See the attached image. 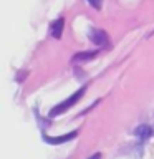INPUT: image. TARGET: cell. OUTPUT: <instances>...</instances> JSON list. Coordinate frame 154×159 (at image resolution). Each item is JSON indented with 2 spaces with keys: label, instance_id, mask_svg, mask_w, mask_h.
<instances>
[{
  "label": "cell",
  "instance_id": "cell-1",
  "mask_svg": "<svg viewBox=\"0 0 154 159\" xmlns=\"http://www.w3.org/2000/svg\"><path fill=\"white\" fill-rule=\"evenodd\" d=\"M86 88H88V86L84 84V86H81V88L78 89V91H75L68 99H65V101H61L60 104H57L55 108H52V109H50V113H48V116H50V118H55V116H58V114L65 113L66 109H70L73 104H76L79 99L83 98V94H84V91H86Z\"/></svg>",
  "mask_w": 154,
  "mask_h": 159
},
{
  "label": "cell",
  "instance_id": "cell-2",
  "mask_svg": "<svg viewBox=\"0 0 154 159\" xmlns=\"http://www.w3.org/2000/svg\"><path fill=\"white\" fill-rule=\"evenodd\" d=\"M76 134H78V131H71V133H68V134H63V136H55V138H50V136L45 134L43 141L48 143V144H53V146H58V144H63V143H68V141H71V139H75V138H76Z\"/></svg>",
  "mask_w": 154,
  "mask_h": 159
},
{
  "label": "cell",
  "instance_id": "cell-3",
  "mask_svg": "<svg viewBox=\"0 0 154 159\" xmlns=\"http://www.w3.org/2000/svg\"><path fill=\"white\" fill-rule=\"evenodd\" d=\"M89 40H91L93 43L99 45V47H104V45H108V33L103 32V30H91V32L88 33Z\"/></svg>",
  "mask_w": 154,
  "mask_h": 159
},
{
  "label": "cell",
  "instance_id": "cell-4",
  "mask_svg": "<svg viewBox=\"0 0 154 159\" xmlns=\"http://www.w3.org/2000/svg\"><path fill=\"white\" fill-rule=\"evenodd\" d=\"M63 27H65V20L63 18H58L52 23V28H50V33L55 40H60L61 38V33H63Z\"/></svg>",
  "mask_w": 154,
  "mask_h": 159
},
{
  "label": "cell",
  "instance_id": "cell-5",
  "mask_svg": "<svg viewBox=\"0 0 154 159\" xmlns=\"http://www.w3.org/2000/svg\"><path fill=\"white\" fill-rule=\"evenodd\" d=\"M98 53H99V52H83V53H76V55H75V57L71 58V61H73V63L88 61V60H93Z\"/></svg>",
  "mask_w": 154,
  "mask_h": 159
},
{
  "label": "cell",
  "instance_id": "cell-6",
  "mask_svg": "<svg viewBox=\"0 0 154 159\" xmlns=\"http://www.w3.org/2000/svg\"><path fill=\"white\" fill-rule=\"evenodd\" d=\"M134 134L139 138V139H147V138H151V134H152V131H151V128L147 126V124H141V126H138L136 128V131H134Z\"/></svg>",
  "mask_w": 154,
  "mask_h": 159
},
{
  "label": "cell",
  "instance_id": "cell-7",
  "mask_svg": "<svg viewBox=\"0 0 154 159\" xmlns=\"http://www.w3.org/2000/svg\"><path fill=\"white\" fill-rule=\"evenodd\" d=\"M88 3L91 5V7H94L96 10L101 8V5H103V0H88Z\"/></svg>",
  "mask_w": 154,
  "mask_h": 159
},
{
  "label": "cell",
  "instance_id": "cell-8",
  "mask_svg": "<svg viewBox=\"0 0 154 159\" xmlns=\"http://www.w3.org/2000/svg\"><path fill=\"white\" fill-rule=\"evenodd\" d=\"M88 159H101V154L96 152V154H93V156H91V157H88Z\"/></svg>",
  "mask_w": 154,
  "mask_h": 159
}]
</instances>
